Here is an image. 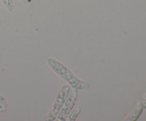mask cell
Here are the masks:
<instances>
[{
	"mask_svg": "<svg viewBox=\"0 0 146 121\" xmlns=\"http://www.w3.org/2000/svg\"><path fill=\"white\" fill-rule=\"evenodd\" d=\"M81 110H82V109H81V107H78V108H76V109H73L70 112V113L68 114V117H67L66 120H68V121H76V120L78 116L80 115V113L81 112Z\"/></svg>",
	"mask_w": 146,
	"mask_h": 121,
	"instance_id": "cell-5",
	"label": "cell"
},
{
	"mask_svg": "<svg viewBox=\"0 0 146 121\" xmlns=\"http://www.w3.org/2000/svg\"><path fill=\"white\" fill-rule=\"evenodd\" d=\"M143 100L144 101H146V93L144 94L143 96Z\"/></svg>",
	"mask_w": 146,
	"mask_h": 121,
	"instance_id": "cell-10",
	"label": "cell"
},
{
	"mask_svg": "<svg viewBox=\"0 0 146 121\" xmlns=\"http://www.w3.org/2000/svg\"><path fill=\"white\" fill-rule=\"evenodd\" d=\"M1 1H2L3 4L6 7L7 11L11 12L13 9H14V2H13V0H1Z\"/></svg>",
	"mask_w": 146,
	"mask_h": 121,
	"instance_id": "cell-6",
	"label": "cell"
},
{
	"mask_svg": "<svg viewBox=\"0 0 146 121\" xmlns=\"http://www.w3.org/2000/svg\"><path fill=\"white\" fill-rule=\"evenodd\" d=\"M46 63L48 66L73 89L84 91L90 88V84L88 82L78 78L69 68L58 60L54 58H48Z\"/></svg>",
	"mask_w": 146,
	"mask_h": 121,
	"instance_id": "cell-1",
	"label": "cell"
},
{
	"mask_svg": "<svg viewBox=\"0 0 146 121\" xmlns=\"http://www.w3.org/2000/svg\"><path fill=\"white\" fill-rule=\"evenodd\" d=\"M143 106L142 101H138L136 105L133 108L132 111L124 118L123 120L125 121H136L140 118L141 115L143 111Z\"/></svg>",
	"mask_w": 146,
	"mask_h": 121,
	"instance_id": "cell-4",
	"label": "cell"
},
{
	"mask_svg": "<svg viewBox=\"0 0 146 121\" xmlns=\"http://www.w3.org/2000/svg\"><path fill=\"white\" fill-rule=\"evenodd\" d=\"M70 91H71V87L68 84H66V85H63L61 87L59 92L58 93L56 97L55 101H54V104H53L51 110L46 115V117L44 118V120L54 121L56 119L57 115L59 113L60 110H61L66 99L68 97Z\"/></svg>",
	"mask_w": 146,
	"mask_h": 121,
	"instance_id": "cell-2",
	"label": "cell"
},
{
	"mask_svg": "<svg viewBox=\"0 0 146 121\" xmlns=\"http://www.w3.org/2000/svg\"><path fill=\"white\" fill-rule=\"evenodd\" d=\"M142 104L144 109H146V101H143V102H142Z\"/></svg>",
	"mask_w": 146,
	"mask_h": 121,
	"instance_id": "cell-9",
	"label": "cell"
},
{
	"mask_svg": "<svg viewBox=\"0 0 146 121\" xmlns=\"http://www.w3.org/2000/svg\"><path fill=\"white\" fill-rule=\"evenodd\" d=\"M18 1H21V0H18Z\"/></svg>",
	"mask_w": 146,
	"mask_h": 121,
	"instance_id": "cell-11",
	"label": "cell"
},
{
	"mask_svg": "<svg viewBox=\"0 0 146 121\" xmlns=\"http://www.w3.org/2000/svg\"><path fill=\"white\" fill-rule=\"evenodd\" d=\"M0 104H2V105H8V103L7 102V100L4 98V96H2L1 95H0Z\"/></svg>",
	"mask_w": 146,
	"mask_h": 121,
	"instance_id": "cell-8",
	"label": "cell"
},
{
	"mask_svg": "<svg viewBox=\"0 0 146 121\" xmlns=\"http://www.w3.org/2000/svg\"><path fill=\"white\" fill-rule=\"evenodd\" d=\"M78 97V91L74 89L71 92L69 93L68 97L66 99L59 113L57 115V120L59 121H66L67 119L68 114L74 109L76 102Z\"/></svg>",
	"mask_w": 146,
	"mask_h": 121,
	"instance_id": "cell-3",
	"label": "cell"
},
{
	"mask_svg": "<svg viewBox=\"0 0 146 121\" xmlns=\"http://www.w3.org/2000/svg\"><path fill=\"white\" fill-rule=\"evenodd\" d=\"M7 110H8V105L0 104V113H1V112H7Z\"/></svg>",
	"mask_w": 146,
	"mask_h": 121,
	"instance_id": "cell-7",
	"label": "cell"
}]
</instances>
